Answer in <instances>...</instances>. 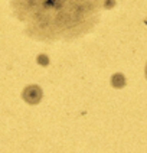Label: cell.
<instances>
[{
    "mask_svg": "<svg viewBox=\"0 0 147 153\" xmlns=\"http://www.w3.org/2000/svg\"><path fill=\"white\" fill-rule=\"evenodd\" d=\"M30 38L55 42L88 33L98 22L105 0H10Z\"/></svg>",
    "mask_w": 147,
    "mask_h": 153,
    "instance_id": "cell-1",
    "label": "cell"
},
{
    "mask_svg": "<svg viewBox=\"0 0 147 153\" xmlns=\"http://www.w3.org/2000/svg\"><path fill=\"white\" fill-rule=\"evenodd\" d=\"M42 97H43L42 88H41L39 85H36V84L27 85L25 90L22 91V98H23L27 104H30V105L39 104L41 100H42Z\"/></svg>",
    "mask_w": 147,
    "mask_h": 153,
    "instance_id": "cell-2",
    "label": "cell"
},
{
    "mask_svg": "<svg viewBox=\"0 0 147 153\" xmlns=\"http://www.w3.org/2000/svg\"><path fill=\"white\" fill-rule=\"evenodd\" d=\"M126 84H127V79L121 72H117L111 76V85L114 88H124Z\"/></svg>",
    "mask_w": 147,
    "mask_h": 153,
    "instance_id": "cell-3",
    "label": "cell"
},
{
    "mask_svg": "<svg viewBox=\"0 0 147 153\" xmlns=\"http://www.w3.org/2000/svg\"><path fill=\"white\" fill-rule=\"evenodd\" d=\"M38 61H39V64H41V65H43V67H46V65L49 64V59H48V56H45V55H41V56L38 58Z\"/></svg>",
    "mask_w": 147,
    "mask_h": 153,
    "instance_id": "cell-4",
    "label": "cell"
},
{
    "mask_svg": "<svg viewBox=\"0 0 147 153\" xmlns=\"http://www.w3.org/2000/svg\"><path fill=\"white\" fill-rule=\"evenodd\" d=\"M144 74H146V78H147V64H146V69H144Z\"/></svg>",
    "mask_w": 147,
    "mask_h": 153,
    "instance_id": "cell-5",
    "label": "cell"
}]
</instances>
